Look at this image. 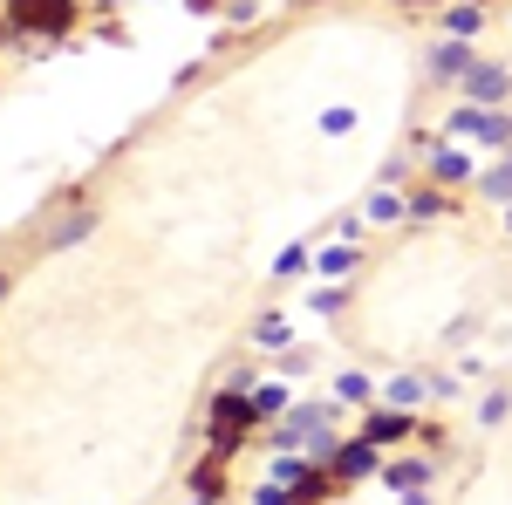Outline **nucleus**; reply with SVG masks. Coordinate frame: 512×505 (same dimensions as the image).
<instances>
[{
    "label": "nucleus",
    "instance_id": "obj_4",
    "mask_svg": "<svg viewBox=\"0 0 512 505\" xmlns=\"http://www.w3.org/2000/svg\"><path fill=\"white\" fill-rule=\"evenodd\" d=\"M76 233H89V212H76L69 226H55V246H69V239H76Z\"/></svg>",
    "mask_w": 512,
    "mask_h": 505
},
{
    "label": "nucleus",
    "instance_id": "obj_1",
    "mask_svg": "<svg viewBox=\"0 0 512 505\" xmlns=\"http://www.w3.org/2000/svg\"><path fill=\"white\" fill-rule=\"evenodd\" d=\"M7 14L28 21V28H69L76 21V0H7Z\"/></svg>",
    "mask_w": 512,
    "mask_h": 505
},
{
    "label": "nucleus",
    "instance_id": "obj_3",
    "mask_svg": "<svg viewBox=\"0 0 512 505\" xmlns=\"http://www.w3.org/2000/svg\"><path fill=\"white\" fill-rule=\"evenodd\" d=\"M472 96H506V76H499V69H478V76H472Z\"/></svg>",
    "mask_w": 512,
    "mask_h": 505
},
{
    "label": "nucleus",
    "instance_id": "obj_2",
    "mask_svg": "<svg viewBox=\"0 0 512 505\" xmlns=\"http://www.w3.org/2000/svg\"><path fill=\"white\" fill-rule=\"evenodd\" d=\"M246 417H253V403H219V417H212V437H219V451H233L239 444V430H246Z\"/></svg>",
    "mask_w": 512,
    "mask_h": 505
}]
</instances>
